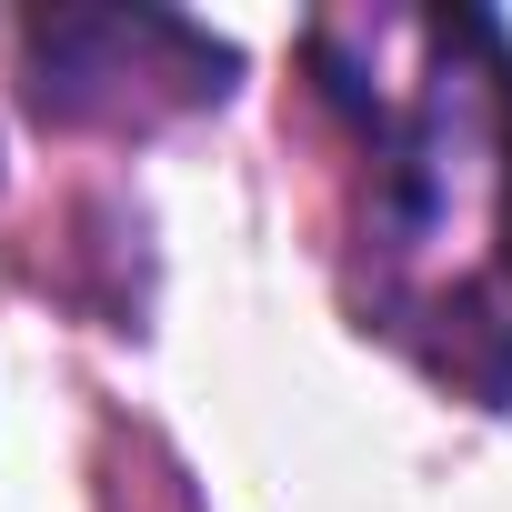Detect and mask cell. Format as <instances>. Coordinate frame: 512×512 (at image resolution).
<instances>
[{
  "label": "cell",
  "instance_id": "1",
  "mask_svg": "<svg viewBox=\"0 0 512 512\" xmlns=\"http://www.w3.org/2000/svg\"><path fill=\"white\" fill-rule=\"evenodd\" d=\"M372 161V312L472 392H512V41L492 11H342L302 31Z\"/></svg>",
  "mask_w": 512,
  "mask_h": 512
},
{
  "label": "cell",
  "instance_id": "2",
  "mask_svg": "<svg viewBox=\"0 0 512 512\" xmlns=\"http://www.w3.org/2000/svg\"><path fill=\"white\" fill-rule=\"evenodd\" d=\"M231 51L171 11H51L31 21V101L41 121H151L221 101Z\"/></svg>",
  "mask_w": 512,
  "mask_h": 512
}]
</instances>
